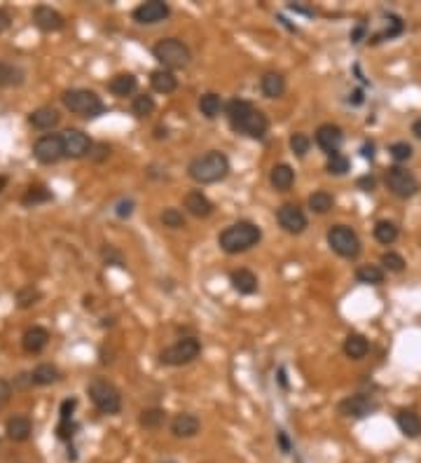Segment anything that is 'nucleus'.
I'll return each instance as SVG.
<instances>
[{"instance_id":"nucleus-1","label":"nucleus","mask_w":421,"mask_h":463,"mask_svg":"<svg viewBox=\"0 0 421 463\" xmlns=\"http://www.w3.org/2000/svg\"><path fill=\"white\" fill-rule=\"evenodd\" d=\"M225 112H227V122H230V127L234 129L237 134H243L255 141H263L267 136V129H269L267 115L263 110H258L250 101H243V99L230 101Z\"/></svg>"},{"instance_id":"nucleus-2","label":"nucleus","mask_w":421,"mask_h":463,"mask_svg":"<svg viewBox=\"0 0 421 463\" xmlns=\"http://www.w3.org/2000/svg\"><path fill=\"white\" fill-rule=\"evenodd\" d=\"M187 174L199 185H213V182L227 178V174H230V159L220 150H208L192 159L190 167H187Z\"/></svg>"},{"instance_id":"nucleus-3","label":"nucleus","mask_w":421,"mask_h":463,"mask_svg":"<svg viewBox=\"0 0 421 463\" xmlns=\"http://www.w3.org/2000/svg\"><path fill=\"white\" fill-rule=\"evenodd\" d=\"M260 239H263L260 227L255 225V222L241 220V222H234V225L225 227V230L220 232L218 246L225 250V253L237 255V253H243V250L253 248V246H258Z\"/></svg>"},{"instance_id":"nucleus-4","label":"nucleus","mask_w":421,"mask_h":463,"mask_svg":"<svg viewBox=\"0 0 421 463\" xmlns=\"http://www.w3.org/2000/svg\"><path fill=\"white\" fill-rule=\"evenodd\" d=\"M152 56L162 64L164 71H176V68H185L190 66L192 54L190 47L178 38H164L152 47Z\"/></svg>"},{"instance_id":"nucleus-5","label":"nucleus","mask_w":421,"mask_h":463,"mask_svg":"<svg viewBox=\"0 0 421 463\" xmlns=\"http://www.w3.org/2000/svg\"><path fill=\"white\" fill-rule=\"evenodd\" d=\"M61 101H64V106L68 110L75 112L80 117H84V119H96L106 112L104 101H101L92 89H68V91H64Z\"/></svg>"},{"instance_id":"nucleus-6","label":"nucleus","mask_w":421,"mask_h":463,"mask_svg":"<svg viewBox=\"0 0 421 463\" xmlns=\"http://www.w3.org/2000/svg\"><path fill=\"white\" fill-rule=\"evenodd\" d=\"M87 393L101 414H119V409H122V393L112 381L96 377V379L89 381Z\"/></svg>"},{"instance_id":"nucleus-7","label":"nucleus","mask_w":421,"mask_h":463,"mask_svg":"<svg viewBox=\"0 0 421 463\" xmlns=\"http://www.w3.org/2000/svg\"><path fill=\"white\" fill-rule=\"evenodd\" d=\"M199 353H202V342H199L197 337H183V340L173 342L171 346L162 348V353H159V363L178 368V365L192 363Z\"/></svg>"},{"instance_id":"nucleus-8","label":"nucleus","mask_w":421,"mask_h":463,"mask_svg":"<svg viewBox=\"0 0 421 463\" xmlns=\"http://www.w3.org/2000/svg\"><path fill=\"white\" fill-rule=\"evenodd\" d=\"M328 246L335 250L337 255L346 257V260H354L361 255V239L358 234L346 225H333L328 230Z\"/></svg>"},{"instance_id":"nucleus-9","label":"nucleus","mask_w":421,"mask_h":463,"mask_svg":"<svg viewBox=\"0 0 421 463\" xmlns=\"http://www.w3.org/2000/svg\"><path fill=\"white\" fill-rule=\"evenodd\" d=\"M384 182L389 187L391 194H396L398 199H412L419 192V180L412 171L402 169V167H391L386 171Z\"/></svg>"},{"instance_id":"nucleus-10","label":"nucleus","mask_w":421,"mask_h":463,"mask_svg":"<svg viewBox=\"0 0 421 463\" xmlns=\"http://www.w3.org/2000/svg\"><path fill=\"white\" fill-rule=\"evenodd\" d=\"M33 157L40 164H56L59 159H64V141L61 134H45L33 143Z\"/></svg>"},{"instance_id":"nucleus-11","label":"nucleus","mask_w":421,"mask_h":463,"mask_svg":"<svg viewBox=\"0 0 421 463\" xmlns=\"http://www.w3.org/2000/svg\"><path fill=\"white\" fill-rule=\"evenodd\" d=\"M61 141H64V154L71 159H82L87 157V154H92L94 150L92 139L80 129H66L64 134H61Z\"/></svg>"},{"instance_id":"nucleus-12","label":"nucleus","mask_w":421,"mask_h":463,"mask_svg":"<svg viewBox=\"0 0 421 463\" xmlns=\"http://www.w3.org/2000/svg\"><path fill=\"white\" fill-rule=\"evenodd\" d=\"M169 14H171V8H169L164 0H147V3H141L132 12L136 24H143V26L159 24V21H164Z\"/></svg>"},{"instance_id":"nucleus-13","label":"nucleus","mask_w":421,"mask_h":463,"mask_svg":"<svg viewBox=\"0 0 421 463\" xmlns=\"http://www.w3.org/2000/svg\"><path fill=\"white\" fill-rule=\"evenodd\" d=\"M337 412L342 416H349V419H365L372 412H377V403H374L370 396H363V393H356V396L344 398L342 403L337 405Z\"/></svg>"},{"instance_id":"nucleus-14","label":"nucleus","mask_w":421,"mask_h":463,"mask_svg":"<svg viewBox=\"0 0 421 463\" xmlns=\"http://www.w3.org/2000/svg\"><path fill=\"white\" fill-rule=\"evenodd\" d=\"M33 24L43 33H59L64 31L66 19L59 10L49 8V5H38V8L33 10Z\"/></svg>"},{"instance_id":"nucleus-15","label":"nucleus","mask_w":421,"mask_h":463,"mask_svg":"<svg viewBox=\"0 0 421 463\" xmlns=\"http://www.w3.org/2000/svg\"><path fill=\"white\" fill-rule=\"evenodd\" d=\"M276 220L288 234H302L306 230V215L298 204H283L276 211Z\"/></svg>"},{"instance_id":"nucleus-16","label":"nucleus","mask_w":421,"mask_h":463,"mask_svg":"<svg viewBox=\"0 0 421 463\" xmlns=\"http://www.w3.org/2000/svg\"><path fill=\"white\" fill-rule=\"evenodd\" d=\"M314 139H316V145L321 147V150L333 154V152H339V147H342L344 131L339 129L337 124H321V127L316 129Z\"/></svg>"},{"instance_id":"nucleus-17","label":"nucleus","mask_w":421,"mask_h":463,"mask_svg":"<svg viewBox=\"0 0 421 463\" xmlns=\"http://www.w3.org/2000/svg\"><path fill=\"white\" fill-rule=\"evenodd\" d=\"M61 122V115L59 110L52 106H43V108H36V110L28 115V124H31L33 129H40V131H49L54 129L56 124Z\"/></svg>"},{"instance_id":"nucleus-18","label":"nucleus","mask_w":421,"mask_h":463,"mask_svg":"<svg viewBox=\"0 0 421 463\" xmlns=\"http://www.w3.org/2000/svg\"><path fill=\"white\" fill-rule=\"evenodd\" d=\"M47 344H49V330L43 328V325H33L21 337V346H24L26 353H40L43 348H47Z\"/></svg>"},{"instance_id":"nucleus-19","label":"nucleus","mask_w":421,"mask_h":463,"mask_svg":"<svg viewBox=\"0 0 421 463\" xmlns=\"http://www.w3.org/2000/svg\"><path fill=\"white\" fill-rule=\"evenodd\" d=\"M183 204H185L187 213L195 215V218H208V215L213 213V204H210V199L204 192H199V190L187 192Z\"/></svg>"},{"instance_id":"nucleus-20","label":"nucleus","mask_w":421,"mask_h":463,"mask_svg":"<svg viewBox=\"0 0 421 463\" xmlns=\"http://www.w3.org/2000/svg\"><path fill=\"white\" fill-rule=\"evenodd\" d=\"M199 428H202V424L190 412H180V414H176L171 419V433L176 438H195Z\"/></svg>"},{"instance_id":"nucleus-21","label":"nucleus","mask_w":421,"mask_h":463,"mask_svg":"<svg viewBox=\"0 0 421 463\" xmlns=\"http://www.w3.org/2000/svg\"><path fill=\"white\" fill-rule=\"evenodd\" d=\"M5 433H8L10 440H14V442H24V440L31 438L33 433V424L31 419L24 414H14L8 419V424H5Z\"/></svg>"},{"instance_id":"nucleus-22","label":"nucleus","mask_w":421,"mask_h":463,"mask_svg":"<svg viewBox=\"0 0 421 463\" xmlns=\"http://www.w3.org/2000/svg\"><path fill=\"white\" fill-rule=\"evenodd\" d=\"M396 424L405 438H419L421 436V416L414 409H400L396 414Z\"/></svg>"},{"instance_id":"nucleus-23","label":"nucleus","mask_w":421,"mask_h":463,"mask_svg":"<svg viewBox=\"0 0 421 463\" xmlns=\"http://www.w3.org/2000/svg\"><path fill=\"white\" fill-rule=\"evenodd\" d=\"M108 89H110L112 96H117V99H127V96H132L136 89H139V80L132 73H119L108 82Z\"/></svg>"},{"instance_id":"nucleus-24","label":"nucleus","mask_w":421,"mask_h":463,"mask_svg":"<svg viewBox=\"0 0 421 463\" xmlns=\"http://www.w3.org/2000/svg\"><path fill=\"white\" fill-rule=\"evenodd\" d=\"M150 87L155 89L157 94H173V91L178 89V78H176L171 71L157 68V71L150 73Z\"/></svg>"},{"instance_id":"nucleus-25","label":"nucleus","mask_w":421,"mask_h":463,"mask_svg":"<svg viewBox=\"0 0 421 463\" xmlns=\"http://www.w3.org/2000/svg\"><path fill=\"white\" fill-rule=\"evenodd\" d=\"M230 281H232V288H234L239 295H253V293H258V276H255V274L250 272V270H237V272H232Z\"/></svg>"},{"instance_id":"nucleus-26","label":"nucleus","mask_w":421,"mask_h":463,"mask_svg":"<svg viewBox=\"0 0 421 463\" xmlns=\"http://www.w3.org/2000/svg\"><path fill=\"white\" fill-rule=\"evenodd\" d=\"M260 89H263L267 99H281V96L286 94V78L274 71L265 73L263 80H260Z\"/></svg>"},{"instance_id":"nucleus-27","label":"nucleus","mask_w":421,"mask_h":463,"mask_svg":"<svg viewBox=\"0 0 421 463\" xmlns=\"http://www.w3.org/2000/svg\"><path fill=\"white\" fill-rule=\"evenodd\" d=\"M269 182H272V187H274V190L288 192L290 187H293V182H295L293 167H288V164H276V167L272 169V174H269Z\"/></svg>"},{"instance_id":"nucleus-28","label":"nucleus","mask_w":421,"mask_h":463,"mask_svg":"<svg viewBox=\"0 0 421 463\" xmlns=\"http://www.w3.org/2000/svg\"><path fill=\"white\" fill-rule=\"evenodd\" d=\"M24 80H26L24 68L0 59V87H19V84H24Z\"/></svg>"},{"instance_id":"nucleus-29","label":"nucleus","mask_w":421,"mask_h":463,"mask_svg":"<svg viewBox=\"0 0 421 463\" xmlns=\"http://www.w3.org/2000/svg\"><path fill=\"white\" fill-rule=\"evenodd\" d=\"M368 351H370V342L363 335H349L344 340V353H346V358L361 360V358L368 356Z\"/></svg>"},{"instance_id":"nucleus-30","label":"nucleus","mask_w":421,"mask_h":463,"mask_svg":"<svg viewBox=\"0 0 421 463\" xmlns=\"http://www.w3.org/2000/svg\"><path fill=\"white\" fill-rule=\"evenodd\" d=\"M199 110H202V115L206 119L218 117L220 110H223V99H220V94H213V91L204 94L202 99H199Z\"/></svg>"},{"instance_id":"nucleus-31","label":"nucleus","mask_w":421,"mask_h":463,"mask_svg":"<svg viewBox=\"0 0 421 463\" xmlns=\"http://www.w3.org/2000/svg\"><path fill=\"white\" fill-rule=\"evenodd\" d=\"M56 379H59V370H56L52 363L38 365V368L31 372V381L36 386H49V384H54Z\"/></svg>"},{"instance_id":"nucleus-32","label":"nucleus","mask_w":421,"mask_h":463,"mask_svg":"<svg viewBox=\"0 0 421 463\" xmlns=\"http://www.w3.org/2000/svg\"><path fill=\"white\" fill-rule=\"evenodd\" d=\"M356 281L365 285H379L384 283V270L379 265H363L356 270Z\"/></svg>"},{"instance_id":"nucleus-33","label":"nucleus","mask_w":421,"mask_h":463,"mask_svg":"<svg viewBox=\"0 0 421 463\" xmlns=\"http://www.w3.org/2000/svg\"><path fill=\"white\" fill-rule=\"evenodd\" d=\"M52 199H54V194L49 192L45 185H31L26 190L24 197H21V204H24V206H38V204L52 202Z\"/></svg>"},{"instance_id":"nucleus-34","label":"nucleus","mask_w":421,"mask_h":463,"mask_svg":"<svg viewBox=\"0 0 421 463\" xmlns=\"http://www.w3.org/2000/svg\"><path fill=\"white\" fill-rule=\"evenodd\" d=\"M164 421H167V412L159 409V407H150V409L141 412V426L147 428V431H157V428H162Z\"/></svg>"},{"instance_id":"nucleus-35","label":"nucleus","mask_w":421,"mask_h":463,"mask_svg":"<svg viewBox=\"0 0 421 463\" xmlns=\"http://www.w3.org/2000/svg\"><path fill=\"white\" fill-rule=\"evenodd\" d=\"M333 206H335L333 194L326 192V190H318V192H314L309 197V209L314 211V213H318V215H323V213H328V211H333Z\"/></svg>"},{"instance_id":"nucleus-36","label":"nucleus","mask_w":421,"mask_h":463,"mask_svg":"<svg viewBox=\"0 0 421 463\" xmlns=\"http://www.w3.org/2000/svg\"><path fill=\"white\" fill-rule=\"evenodd\" d=\"M374 239H377L379 244H384V246L396 244V239H398V227H396L391 220H379L377 225H374Z\"/></svg>"},{"instance_id":"nucleus-37","label":"nucleus","mask_w":421,"mask_h":463,"mask_svg":"<svg viewBox=\"0 0 421 463\" xmlns=\"http://www.w3.org/2000/svg\"><path fill=\"white\" fill-rule=\"evenodd\" d=\"M132 112L139 119H143V117H150L152 112H155V99L152 96H147V94H139V96H134V101H132Z\"/></svg>"},{"instance_id":"nucleus-38","label":"nucleus","mask_w":421,"mask_h":463,"mask_svg":"<svg viewBox=\"0 0 421 463\" xmlns=\"http://www.w3.org/2000/svg\"><path fill=\"white\" fill-rule=\"evenodd\" d=\"M349 167H351V162H349V157H346V154H342V152L328 154L326 169H328L330 176H344L346 171H349Z\"/></svg>"},{"instance_id":"nucleus-39","label":"nucleus","mask_w":421,"mask_h":463,"mask_svg":"<svg viewBox=\"0 0 421 463\" xmlns=\"http://www.w3.org/2000/svg\"><path fill=\"white\" fill-rule=\"evenodd\" d=\"M40 297H43V293H40L38 288H33V285H24V288L16 293V305H19V309H28V307L38 305Z\"/></svg>"},{"instance_id":"nucleus-40","label":"nucleus","mask_w":421,"mask_h":463,"mask_svg":"<svg viewBox=\"0 0 421 463\" xmlns=\"http://www.w3.org/2000/svg\"><path fill=\"white\" fill-rule=\"evenodd\" d=\"M162 225L164 227H171V230H180V227H185L183 211H178V209H164L162 211Z\"/></svg>"},{"instance_id":"nucleus-41","label":"nucleus","mask_w":421,"mask_h":463,"mask_svg":"<svg viewBox=\"0 0 421 463\" xmlns=\"http://www.w3.org/2000/svg\"><path fill=\"white\" fill-rule=\"evenodd\" d=\"M382 270L400 274L402 270H405V260H402V255H398V253H394V250H389V253L382 255Z\"/></svg>"},{"instance_id":"nucleus-42","label":"nucleus","mask_w":421,"mask_h":463,"mask_svg":"<svg viewBox=\"0 0 421 463\" xmlns=\"http://www.w3.org/2000/svg\"><path fill=\"white\" fill-rule=\"evenodd\" d=\"M309 147H311V139L306 134H293L290 136V150H293L298 157H304L306 152H309Z\"/></svg>"},{"instance_id":"nucleus-43","label":"nucleus","mask_w":421,"mask_h":463,"mask_svg":"<svg viewBox=\"0 0 421 463\" xmlns=\"http://www.w3.org/2000/svg\"><path fill=\"white\" fill-rule=\"evenodd\" d=\"M402 33V21L398 19V16H391V28L386 26L382 33H377V36H374L372 40H370V43H382V40H386V38H396V36H400Z\"/></svg>"},{"instance_id":"nucleus-44","label":"nucleus","mask_w":421,"mask_h":463,"mask_svg":"<svg viewBox=\"0 0 421 463\" xmlns=\"http://www.w3.org/2000/svg\"><path fill=\"white\" fill-rule=\"evenodd\" d=\"M389 152H391V157H394L396 162H407V159L412 157V145L405 143V141H400V143H394V145L389 147Z\"/></svg>"},{"instance_id":"nucleus-45","label":"nucleus","mask_w":421,"mask_h":463,"mask_svg":"<svg viewBox=\"0 0 421 463\" xmlns=\"http://www.w3.org/2000/svg\"><path fill=\"white\" fill-rule=\"evenodd\" d=\"M101 255H104V260L108 262V265L124 267V257H122V253L112 248V246H104V250H101Z\"/></svg>"},{"instance_id":"nucleus-46","label":"nucleus","mask_w":421,"mask_h":463,"mask_svg":"<svg viewBox=\"0 0 421 463\" xmlns=\"http://www.w3.org/2000/svg\"><path fill=\"white\" fill-rule=\"evenodd\" d=\"M132 213H134V202H132V199H122V202L115 206L117 218H129Z\"/></svg>"},{"instance_id":"nucleus-47","label":"nucleus","mask_w":421,"mask_h":463,"mask_svg":"<svg viewBox=\"0 0 421 463\" xmlns=\"http://www.w3.org/2000/svg\"><path fill=\"white\" fill-rule=\"evenodd\" d=\"M10 398H12V386H10V381H5L3 377H0V409L10 403Z\"/></svg>"},{"instance_id":"nucleus-48","label":"nucleus","mask_w":421,"mask_h":463,"mask_svg":"<svg viewBox=\"0 0 421 463\" xmlns=\"http://www.w3.org/2000/svg\"><path fill=\"white\" fill-rule=\"evenodd\" d=\"M10 26H12V14H10L5 8H0V33H5Z\"/></svg>"},{"instance_id":"nucleus-49","label":"nucleus","mask_w":421,"mask_h":463,"mask_svg":"<svg viewBox=\"0 0 421 463\" xmlns=\"http://www.w3.org/2000/svg\"><path fill=\"white\" fill-rule=\"evenodd\" d=\"M374 185H377V180H374L372 176H363V178H358V187H361L363 192H372Z\"/></svg>"},{"instance_id":"nucleus-50","label":"nucleus","mask_w":421,"mask_h":463,"mask_svg":"<svg viewBox=\"0 0 421 463\" xmlns=\"http://www.w3.org/2000/svg\"><path fill=\"white\" fill-rule=\"evenodd\" d=\"M276 440H278V444H281V451H283V454H288V451H290V442H288L286 433L278 431V433H276Z\"/></svg>"},{"instance_id":"nucleus-51","label":"nucleus","mask_w":421,"mask_h":463,"mask_svg":"<svg viewBox=\"0 0 421 463\" xmlns=\"http://www.w3.org/2000/svg\"><path fill=\"white\" fill-rule=\"evenodd\" d=\"M363 33H365V28L363 26H358L354 33H351V43H361V38H363Z\"/></svg>"},{"instance_id":"nucleus-52","label":"nucleus","mask_w":421,"mask_h":463,"mask_svg":"<svg viewBox=\"0 0 421 463\" xmlns=\"http://www.w3.org/2000/svg\"><path fill=\"white\" fill-rule=\"evenodd\" d=\"M372 150H374L372 143H365V145H363V157H365V159H372V154H374Z\"/></svg>"},{"instance_id":"nucleus-53","label":"nucleus","mask_w":421,"mask_h":463,"mask_svg":"<svg viewBox=\"0 0 421 463\" xmlns=\"http://www.w3.org/2000/svg\"><path fill=\"white\" fill-rule=\"evenodd\" d=\"M412 134L421 141V119H417V122L412 124Z\"/></svg>"},{"instance_id":"nucleus-54","label":"nucleus","mask_w":421,"mask_h":463,"mask_svg":"<svg viewBox=\"0 0 421 463\" xmlns=\"http://www.w3.org/2000/svg\"><path fill=\"white\" fill-rule=\"evenodd\" d=\"M5 185H8V176H0V192L5 190Z\"/></svg>"},{"instance_id":"nucleus-55","label":"nucleus","mask_w":421,"mask_h":463,"mask_svg":"<svg viewBox=\"0 0 421 463\" xmlns=\"http://www.w3.org/2000/svg\"><path fill=\"white\" fill-rule=\"evenodd\" d=\"M363 101V94L361 91H354V103H361Z\"/></svg>"},{"instance_id":"nucleus-56","label":"nucleus","mask_w":421,"mask_h":463,"mask_svg":"<svg viewBox=\"0 0 421 463\" xmlns=\"http://www.w3.org/2000/svg\"><path fill=\"white\" fill-rule=\"evenodd\" d=\"M167 463H173V461H167Z\"/></svg>"}]
</instances>
